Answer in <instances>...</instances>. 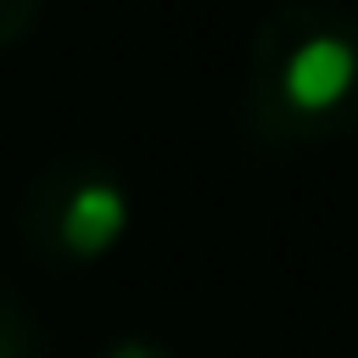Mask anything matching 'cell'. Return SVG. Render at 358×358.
<instances>
[{"instance_id": "6da1fadb", "label": "cell", "mask_w": 358, "mask_h": 358, "mask_svg": "<svg viewBox=\"0 0 358 358\" xmlns=\"http://www.w3.org/2000/svg\"><path fill=\"white\" fill-rule=\"evenodd\" d=\"M358 90V28L336 6L291 0L257 39L246 67V112L263 134H319Z\"/></svg>"}, {"instance_id": "7a4b0ae2", "label": "cell", "mask_w": 358, "mask_h": 358, "mask_svg": "<svg viewBox=\"0 0 358 358\" xmlns=\"http://www.w3.org/2000/svg\"><path fill=\"white\" fill-rule=\"evenodd\" d=\"M129 229L123 179L101 157H56L45 162L17 201V235L34 263L45 268H90L101 263Z\"/></svg>"}, {"instance_id": "3957f363", "label": "cell", "mask_w": 358, "mask_h": 358, "mask_svg": "<svg viewBox=\"0 0 358 358\" xmlns=\"http://www.w3.org/2000/svg\"><path fill=\"white\" fill-rule=\"evenodd\" d=\"M0 358H45V336L17 296L0 291Z\"/></svg>"}, {"instance_id": "277c9868", "label": "cell", "mask_w": 358, "mask_h": 358, "mask_svg": "<svg viewBox=\"0 0 358 358\" xmlns=\"http://www.w3.org/2000/svg\"><path fill=\"white\" fill-rule=\"evenodd\" d=\"M39 22V0H0V50L22 45Z\"/></svg>"}, {"instance_id": "5b68a950", "label": "cell", "mask_w": 358, "mask_h": 358, "mask_svg": "<svg viewBox=\"0 0 358 358\" xmlns=\"http://www.w3.org/2000/svg\"><path fill=\"white\" fill-rule=\"evenodd\" d=\"M95 358H173V352H168V347H157V341H145V336H123V341L101 347Z\"/></svg>"}]
</instances>
